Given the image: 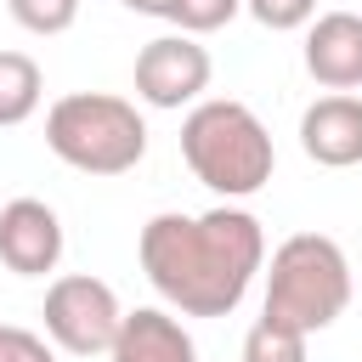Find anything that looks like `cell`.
<instances>
[{
    "label": "cell",
    "instance_id": "cell-1",
    "mask_svg": "<svg viewBox=\"0 0 362 362\" xmlns=\"http://www.w3.org/2000/svg\"><path fill=\"white\" fill-rule=\"evenodd\" d=\"M136 255L164 305H175L181 317H226L266 272V232L238 204L204 215L164 209L141 226Z\"/></svg>",
    "mask_w": 362,
    "mask_h": 362
},
{
    "label": "cell",
    "instance_id": "cell-2",
    "mask_svg": "<svg viewBox=\"0 0 362 362\" xmlns=\"http://www.w3.org/2000/svg\"><path fill=\"white\" fill-rule=\"evenodd\" d=\"M181 158L221 198H249L277 170L272 130L260 124V113L249 102H232V96H204V102L187 107V119H181Z\"/></svg>",
    "mask_w": 362,
    "mask_h": 362
},
{
    "label": "cell",
    "instance_id": "cell-3",
    "mask_svg": "<svg viewBox=\"0 0 362 362\" xmlns=\"http://www.w3.org/2000/svg\"><path fill=\"white\" fill-rule=\"evenodd\" d=\"M45 147L79 175H124L147 158V119L113 90H68L45 107Z\"/></svg>",
    "mask_w": 362,
    "mask_h": 362
},
{
    "label": "cell",
    "instance_id": "cell-4",
    "mask_svg": "<svg viewBox=\"0 0 362 362\" xmlns=\"http://www.w3.org/2000/svg\"><path fill=\"white\" fill-rule=\"evenodd\" d=\"M345 305H351V260L328 232H294L272 249L260 317L288 322L300 334H322L345 317Z\"/></svg>",
    "mask_w": 362,
    "mask_h": 362
},
{
    "label": "cell",
    "instance_id": "cell-5",
    "mask_svg": "<svg viewBox=\"0 0 362 362\" xmlns=\"http://www.w3.org/2000/svg\"><path fill=\"white\" fill-rule=\"evenodd\" d=\"M45 339L68 356H107L119 322H124V305L113 294V283L90 277V272H68L45 288Z\"/></svg>",
    "mask_w": 362,
    "mask_h": 362
},
{
    "label": "cell",
    "instance_id": "cell-6",
    "mask_svg": "<svg viewBox=\"0 0 362 362\" xmlns=\"http://www.w3.org/2000/svg\"><path fill=\"white\" fill-rule=\"evenodd\" d=\"M209 74H215L209 51L198 45V34H181V28L175 34H158V40H147L136 51V96L147 107H164V113L204 102Z\"/></svg>",
    "mask_w": 362,
    "mask_h": 362
},
{
    "label": "cell",
    "instance_id": "cell-7",
    "mask_svg": "<svg viewBox=\"0 0 362 362\" xmlns=\"http://www.w3.org/2000/svg\"><path fill=\"white\" fill-rule=\"evenodd\" d=\"M62 221L45 198H11L0 204V266L17 277H45L62 260Z\"/></svg>",
    "mask_w": 362,
    "mask_h": 362
},
{
    "label": "cell",
    "instance_id": "cell-8",
    "mask_svg": "<svg viewBox=\"0 0 362 362\" xmlns=\"http://www.w3.org/2000/svg\"><path fill=\"white\" fill-rule=\"evenodd\" d=\"M300 147H305V158L322 164V170H351V164H362V96H351V90L317 96V102L300 113Z\"/></svg>",
    "mask_w": 362,
    "mask_h": 362
},
{
    "label": "cell",
    "instance_id": "cell-9",
    "mask_svg": "<svg viewBox=\"0 0 362 362\" xmlns=\"http://www.w3.org/2000/svg\"><path fill=\"white\" fill-rule=\"evenodd\" d=\"M305 74L322 90H356L362 85V17L356 11H322L305 23Z\"/></svg>",
    "mask_w": 362,
    "mask_h": 362
},
{
    "label": "cell",
    "instance_id": "cell-10",
    "mask_svg": "<svg viewBox=\"0 0 362 362\" xmlns=\"http://www.w3.org/2000/svg\"><path fill=\"white\" fill-rule=\"evenodd\" d=\"M107 362H198V345L181 328V317H170L164 305H136L124 311Z\"/></svg>",
    "mask_w": 362,
    "mask_h": 362
},
{
    "label": "cell",
    "instance_id": "cell-11",
    "mask_svg": "<svg viewBox=\"0 0 362 362\" xmlns=\"http://www.w3.org/2000/svg\"><path fill=\"white\" fill-rule=\"evenodd\" d=\"M40 96H45L40 62L28 51H0V130L34 119L40 113Z\"/></svg>",
    "mask_w": 362,
    "mask_h": 362
},
{
    "label": "cell",
    "instance_id": "cell-12",
    "mask_svg": "<svg viewBox=\"0 0 362 362\" xmlns=\"http://www.w3.org/2000/svg\"><path fill=\"white\" fill-rule=\"evenodd\" d=\"M305 339H311V334H300V328H288V322L255 317L249 334H243V362H311V356H305Z\"/></svg>",
    "mask_w": 362,
    "mask_h": 362
},
{
    "label": "cell",
    "instance_id": "cell-13",
    "mask_svg": "<svg viewBox=\"0 0 362 362\" xmlns=\"http://www.w3.org/2000/svg\"><path fill=\"white\" fill-rule=\"evenodd\" d=\"M6 11H11V23L17 28H28V34H68L74 23H79V0H6Z\"/></svg>",
    "mask_w": 362,
    "mask_h": 362
},
{
    "label": "cell",
    "instance_id": "cell-14",
    "mask_svg": "<svg viewBox=\"0 0 362 362\" xmlns=\"http://www.w3.org/2000/svg\"><path fill=\"white\" fill-rule=\"evenodd\" d=\"M238 11H243V0H170L164 23H175L181 34H215V28H226Z\"/></svg>",
    "mask_w": 362,
    "mask_h": 362
},
{
    "label": "cell",
    "instance_id": "cell-15",
    "mask_svg": "<svg viewBox=\"0 0 362 362\" xmlns=\"http://www.w3.org/2000/svg\"><path fill=\"white\" fill-rule=\"evenodd\" d=\"M243 11L272 28V34H288V28H305L317 17V0H243Z\"/></svg>",
    "mask_w": 362,
    "mask_h": 362
},
{
    "label": "cell",
    "instance_id": "cell-16",
    "mask_svg": "<svg viewBox=\"0 0 362 362\" xmlns=\"http://www.w3.org/2000/svg\"><path fill=\"white\" fill-rule=\"evenodd\" d=\"M0 362H57V351H51L45 334L17 328V322H0Z\"/></svg>",
    "mask_w": 362,
    "mask_h": 362
},
{
    "label": "cell",
    "instance_id": "cell-17",
    "mask_svg": "<svg viewBox=\"0 0 362 362\" xmlns=\"http://www.w3.org/2000/svg\"><path fill=\"white\" fill-rule=\"evenodd\" d=\"M119 6H130V11H141V17H164V11H170V0H119Z\"/></svg>",
    "mask_w": 362,
    "mask_h": 362
}]
</instances>
